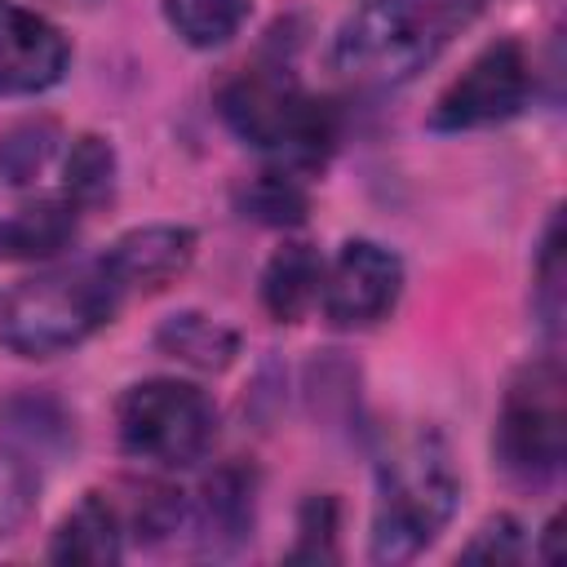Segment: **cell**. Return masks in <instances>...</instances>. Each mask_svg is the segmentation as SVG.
<instances>
[{"instance_id": "12", "label": "cell", "mask_w": 567, "mask_h": 567, "mask_svg": "<svg viewBox=\"0 0 567 567\" xmlns=\"http://www.w3.org/2000/svg\"><path fill=\"white\" fill-rule=\"evenodd\" d=\"M128 532L115 492H84L49 540V563L62 567H111L124 558Z\"/></svg>"}, {"instance_id": "24", "label": "cell", "mask_w": 567, "mask_h": 567, "mask_svg": "<svg viewBox=\"0 0 567 567\" xmlns=\"http://www.w3.org/2000/svg\"><path fill=\"white\" fill-rule=\"evenodd\" d=\"M523 554H527V536H523V523L509 518V514L487 518V523L461 545V558H465V563H487V567L518 563Z\"/></svg>"}, {"instance_id": "15", "label": "cell", "mask_w": 567, "mask_h": 567, "mask_svg": "<svg viewBox=\"0 0 567 567\" xmlns=\"http://www.w3.org/2000/svg\"><path fill=\"white\" fill-rule=\"evenodd\" d=\"M155 350L195 372H226L239 354V332L204 310H177V315L159 319Z\"/></svg>"}, {"instance_id": "8", "label": "cell", "mask_w": 567, "mask_h": 567, "mask_svg": "<svg viewBox=\"0 0 567 567\" xmlns=\"http://www.w3.org/2000/svg\"><path fill=\"white\" fill-rule=\"evenodd\" d=\"M403 292V261L377 239H346L332 261H323L319 306L332 328L359 332L381 323Z\"/></svg>"}, {"instance_id": "2", "label": "cell", "mask_w": 567, "mask_h": 567, "mask_svg": "<svg viewBox=\"0 0 567 567\" xmlns=\"http://www.w3.org/2000/svg\"><path fill=\"white\" fill-rule=\"evenodd\" d=\"M461 505V474L439 430L416 425L385 443L377 456L372 505V563H408L430 549Z\"/></svg>"}, {"instance_id": "19", "label": "cell", "mask_w": 567, "mask_h": 567, "mask_svg": "<svg viewBox=\"0 0 567 567\" xmlns=\"http://www.w3.org/2000/svg\"><path fill=\"white\" fill-rule=\"evenodd\" d=\"M0 425H4V439L27 447L31 456H53L71 443V416L58 399L49 394H13L4 399L0 408Z\"/></svg>"}, {"instance_id": "4", "label": "cell", "mask_w": 567, "mask_h": 567, "mask_svg": "<svg viewBox=\"0 0 567 567\" xmlns=\"http://www.w3.org/2000/svg\"><path fill=\"white\" fill-rule=\"evenodd\" d=\"M120 288L97 261L22 279L0 301V346L18 359H58L84 346L120 310Z\"/></svg>"}, {"instance_id": "18", "label": "cell", "mask_w": 567, "mask_h": 567, "mask_svg": "<svg viewBox=\"0 0 567 567\" xmlns=\"http://www.w3.org/2000/svg\"><path fill=\"white\" fill-rule=\"evenodd\" d=\"M159 13L186 49H221L252 18V0H159Z\"/></svg>"}, {"instance_id": "20", "label": "cell", "mask_w": 567, "mask_h": 567, "mask_svg": "<svg viewBox=\"0 0 567 567\" xmlns=\"http://www.w3.org/2000/svg\"><path fill=\"white\" fill-rule=\"evenodd\" d=\"M58 142H62V128L49 115L9 124L0 133V182L4 186H31L49 168V159L58 155Z\"/></svg>"}, {"instance_id": "3", "label": "cell", "mask_w": 567, "mask_h": 567, "mask_svg": "<svg viewBox=\"0 0 567 567\" xmlns=\"http://www.w3.org/2000/svg\"><path fill=\"white\" fill-rule=\"evenodd\" d=\"M221 124L288 168H319L337 146V111L288 66H248L217 89Z\"/></svg>"}, {"instance_id": "1", "label": "cell", "mask_w": 567, "mask_h": 567, "mask_svg": "<svg viewBox=\"0 0 567 567\" xmlns=\"http://www.w3.org/2000/svg\"><path fill=\"white\" fill-rule=\"evenodd\" d=\"M483 9L487 0H363L337 27L328 62L354 84H408Z\"/></svg>"}, {"instance_id": "13", "label": "cell", "mask_w": 567, "mask_h": 567, "mask_svg": "<svg viewBox=\"0 0 567 567\" xmlns=\"http://www.w3.org/2000/svg\"><path fill=\"white\" fill-rule=\"evenodd\" d=\"M319 288H323V257L315 244L306 239H288L279 244L266 266H261V306L275 323H301L315 306H319Z\"/></svg>"}, {"instance_id": "16", "label": "cell", "mask_w": 567, "mask_h": 567, "mask_svg": "<svg viewBox=\"0 0 567 567\" xmlns=\"http://www.w3.org/2000/svg\"><path fill=\"white\" fill-rule=\"evenodd\" d=\"M235 213H239L244 221L288 230V226H301V221L310 217V190H306V182L297 177V168H288V164L261 168V173H252V177L235 190Z\"/></svg>"}, {"instance_id": "6", "label": "cell", "mask_w": 567, "mask_h": 567, "mask_svg": "<svg viewBox=\"0 0 567 567\" xmlns=\"http://www.w3.org/2000/svg\"><path fill=\"white\" fill-rule=\"evenodd\" d=\"M115 434L133 461L186 470L204 461V452L217 439V403L190 381L151 377L120 394Z\"/></svg>"}, {"instance_id": "23", "label": "cell", "mask_w": 567, "mask_h": 567, "mask_svg": "<svg viewBox=\"0 0 567 567\" xmlns=\"http://www.w3.org/2000/svg\"><path fill=\"white\" fill-rule=\"evenodd\" d=\"M337 532H341V505L337 496H310L297 509V540L284 554L288 563H337Z\"/></svg>"}, {"instance_id": "14", "label": "cell", "mask_w": 567, "mask_h": 567, "mask_svg": "<svg viewBox=\"0 0 567 567\" xmlns=\"http://www.w3.org/2000/svg\"><path fill=\"white\" fill-rule=\"evenodd\" d=\"M80 226V208L66 195H44L9 217H0V257L4 261H49L71 248Z\"/></svg>"}, {"instance_id": "7", "label": "cell", "mask_w": 567, "mask_h": 567, "mask_svg": "<svg viewBox=\"0 0 567 567\" xmlns=\"http://www.w3.org/2000/svg\"><path fill=\"white\" fill-rule=\"evenodd\" d=\"M532 97V58L523 49V40L501 35L492 44H483L461 75H452L430 115L425 128L430 133H470V128H492L514 120Z\"/></svg>"}, {"instance_id": "10", "label": "cell", "mask_w": 567, "mask_h": 567, "mask_svg": "<svg viewBox=\"0 0 567 567\" xmlns=\"http://www.w3.org/2000/svg\"><path fill=\"white\" fill-rule=\"evenodd\" d=\"M199 235L177 221H146L111 239V248L97 257L106 279L120 292H159L177 284L195 261Z\"/></svg>"}, {"instance_id": "5", "label": "cell", "mask_w": 567, "mask_h": 567, "mask_svg": "<svg viewBox=\"0 0 567 567\" xmlns=\"http://www.w3.org/2000/svg\"><path fill=\"white\" fill-rule=\"evenodd\" d=\"M496 465L518 487H549L567 456V377L558 354L523 363L496 408Z\"/></svg>"}, {"instance_id": "11", "label": "cell", "mask_w": 567, "mask_h": 567, "mask_svg": "<svg viewBox=\"0 0 567 567\" xmlns=\"http://www.w3.org/2000/svg\"><path fill=\"white\" fill-rule=\"evenodd\" d=\"M257 523V478L244 465L213 470L195 496H186V536L199 554H235Z\"/></svg>"}, {"instance_id": "17", "label": "cell", "mask_w": 567, "mask_h": 567, "mask_svg": "<svg viewBox=\"0 0 567 567\" xmlns=\"http://www.w3.org/2000/svg\"><path fill=\"white\" fill-rule=\"evenodd\" d=\"M115 182H120V155H115L111 137L80 133L62 159V195L80 213H89V208H102L115 199Z\"/></svg>"}, {"instance_id": "22", "label": "cell", "mask_w": 567, "mask_h": 567, "mask_svg": "<svg viewBox=\"0 0 567 567\" xmlns=\"http://www.w3.org/2000/svg\"><path fill=\"white\" fill-rule=\"evenodd\" d=\"M563 279H567V266H563V217L554 208L549 221H545V235L536 244V261H532V310H536V319H540V328L549 337H558V328H563Z\"/></svg>"}, {"instance_id": "9", "label": "cell", "mask_w": 567, "mask_h": 567, "mask_svg": "<svg viewBox=\"0 0 567 567\" xmlns=\"http://www.w3.org/2000/svg\"><path fill=\"white\" fill-rule=\"evenodd\" d=\"M71 40L35 9L0 0V97H35L62 84Z\"/></svg>"}, {"instance_id": "21", "label": "cell", "mask_w": 567, "mask_h": 567, "mask_svg": "<svg viewBox=\"0 0 567 567\" xmlns=\"http://www.w3.org/2000/svg\"><path fill=\"white\" fill-rule=\"evenodd\" d=\"M40 456L18 443H0V536H18L40 505Z\"/></svg>"}]
</instances>
